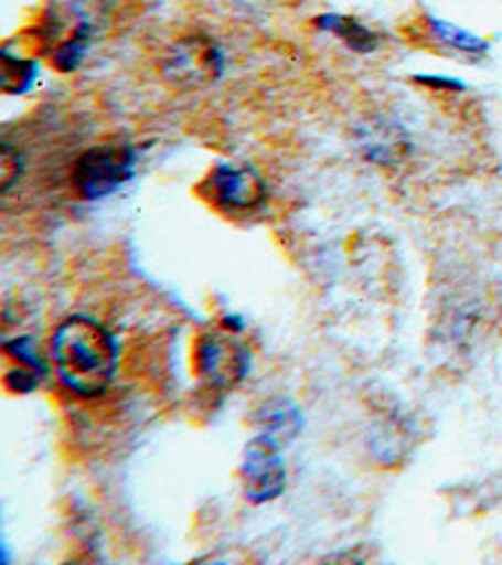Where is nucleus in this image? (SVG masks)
<instances>
[{
	"instance_id": "39448f33",
	"label": "nucleus",
	"mask_w": 502,
	"mask_h": 565,
	"mask_svg": "<svg viewBox=\"0 0 502 565\" xmlns=\"http://www.w3.org/2000/svg\"><path fill=\"white\" fill-rule=\"evenodd\" d=\"M242 478H244V495L249 498L254 505L269 503V500L285 493L287 472H285V462L279 458V445H274L261 435L257 440L246 445Z\"/></svg>"
},
{
	"instance_id": "9b49d317",
	"label": "nucleus",
	"mask_w": 502,
	"mask_h": 565,
	"mask_svg": "<svg viewBox=\"0 0 502 565\" xmlns=\"http://www.w3.org/2000/svg\"><path fill=\"white\" fill-rule=\"evenodd\" d=\"M35 76V66L33 61H23V58H13L11 51H3V90L6 94H21L31 86V81Z\"/></svg>"
},
{
	"instance_id": "0eeeda50",
	"label": "nucleus",
	"mask_w": 502,
	"mask_h": 565,
	"mask_svg": "<svg viewBox=\"0 0 502 565\" xmlns=\"http://www.w3.org/2000/svg\"><path fill=\"white\" fill-rule=\"evenodd\" d=\"M357 143L364 157L380 167H395L409 153L407 134L387 118H367L360 124Z\"/></svg>"
},
{
	"instance_id": "f03ea898",
	"label": "nucleus",
	"mask_w": 502,
	"mask_h": 565,
	"mask_svg": "<svg viewBox=\"0 0 502 565\" xmlns=\"http://www.w3.org/2000/svg\"><path fill=\"white\" fill-rule=\"evenodd\" d=\"M133 151L129 146L108 143L94 146L76 161L73 169V184L84 199L111 196L133 177Z\"/></svg>"
},
{
	"instance_id": "7ed1b4c3",
	"label": "nucleus",
	"mask_w": 502,
	"mask_h": 565,
	"mask_svg": "<svg viewBox=\"0 0 502 565\" xmlns=\"http://www.w3.org/2000/svg\"><path fill=\"white\" fill-rule=\"evenodd\" d=\"M163 78L179 88H199L222 76L224 56L214 41L189 35L173 43L161 63Z\"/></svg>"
},
{
	"instance_id": "2eb2a0df",
	"label": "nucleus",
	"mask_w": 502,
	"mask_h": 565,
	"mask_svg": "<svg viewBox=\"0 0 502 565\" xmlns=\"http://www.w3.org/2000/svg\"><path fill=\"white\" fill-rule=\"evenodd\" d=\"M21 153H18L13 146L3 143V151H0V174H3V191H8L13 186V181L21 177Z\"/></svg>"
},
{
	"instance_id": "6e6552de",
	"label": "nucleus",
	"mask_w": 502,
	"mask_h": 565,
	"mask_svg": "<svg viewBox=\"0 0 502 565\" xmlns=\"http://www.w3.org/2000/svg\"><path fill=\"white\" fill-rule=\"evenodd\" d=\"M301 430V413L289 399H269L259 409V435L267 437L274 445H285L295 440Z\"/></svg>"
},
{
	"instance_id": "4468645a",
	"label": "nucleus",
	"mask_w": 502,
	"mask_h": 565,
	"mask_svg": "<svg viewBox=\"0 0 502 565\" xmlns=\"http://www.w3.org/2000/svg\"><path fill=\"white\" fill-rule=\"evenodd\" d=\"M39 370L23 367V364H15V367L6 370L3 385L8 392H15V395H25V392H33L39 387Z\"/></svg>"
},
{
	"instance_id": "f8f14e48",
	"label": "nucleus",
	"mask_w": 502,
	"mask_h": 565,
	"mask_svg": "<svg viewBox=\"0 0 502 565\" xmlns=\"http://www.w3.org/2000/svg\"><path fill=\"white\" fill-rule=\"evenodd\" d=\"M430 29L435 33V39H440L445 45H452V49L464 51V53H478L485 49L480 39H474V35L464 33L460 29H455L450 23H442V21H430Z\"/></svg>"
},
{
	"instance_id": "1a4fd4ad",
	"label": "nucleus",
	"mask_w": 502,
	"mask_h": 565,
	"mask_svg": "<svg viewBox=\"0 0 502 565\" xmlns=\"http://www.w3.org/2000/svg\"><path fill=\"white\" fill-rule=\"evenodd\" d=\"M317 25L319 29L340 35V39L350 45V49L360 51V53H370L377 49V35H374L370 29H364V25L360 21H354V18L322 15V18H317Z\"/></svg>"
},
{
	"instance_id": "423d86ee",
	"label": "nucleus",
	"mask_w": 502,
	"mask_h": 565,
	"mask_svg": "<svg viewBox=\"0 0 502 565\" xmlns=\"http://www.w3.org/2000/svg\"><path fill=\"white\" fill-rule=\"evenodd\" d=\"M216 202L236 212H246L264 202L267 184L252 167H218L212 177Z\"/></svg>"
},
{
	"instance_id": "f257e3e1",
	"label": "nucleus",
	"mask_w": 502,
	"mask_h": 565,
	"mask_svg": "<svg viewBox=\"0 0 502 565\" xmlns=\"http://www.w3.org/2000/svg\"><path fill=\"white\" fill-rule=\"evenodd\" d=\"M51 360L71 392L96 397L114 382L118 348L106 327L88 317H71L51 334Z\"/></svg>"
},
{
	"instance_id": "20e7f679",
	"label": "nucleus",
	"mask_w": 502,
	"mask_h": 565,
	"mask_svg": "<svg viewBox=\"0 0 502 565\" xmlns=\"http://www.w3.org/2000/svg\"><path fill=\"white\" fill-rule=\"evenodd\" d=\"M199 375L216 390H229L246 377L252 367V354L229 334L209 332L196 344Z\"/></svg>"
},
{
	"instance_id": "ddd939ff",
	"label": "nucleus",
	"mask_w": 502,
	"mask_h": 565,
	"mask_svg": "<svg viewBox=\"0 0 502 565\" xmlns=\"http://www.w3.org/2000/svg\"><path fill=\"white\" fill-rule=\"evenodd\" d=\"M6 358L13 360L15 364H23V367H31V370H39L43 375L45 370V362H43V354H39L35 350V342L31 337H18V340L6 342Z\"/></svg>"
},
{
	"instance_id": "9d476101",
	"label": "nucleus",
	"mask_w": 502,
	"mask_h": 565,
	"mask_svg": "<svg viewBox=\"0 0 502 565\" xmlns=\"http://www.w3.org/2000/svg\"><path fill=\"white\" fill-rule=\"evenodd\" d=\"M88 43H90V29H88V23H84V25H78L76 33H73L68 41L61 43L56 56H53V61H56V68L66 71V73L78 68L88 51Z\"/></svg>"
}]
</instances>
